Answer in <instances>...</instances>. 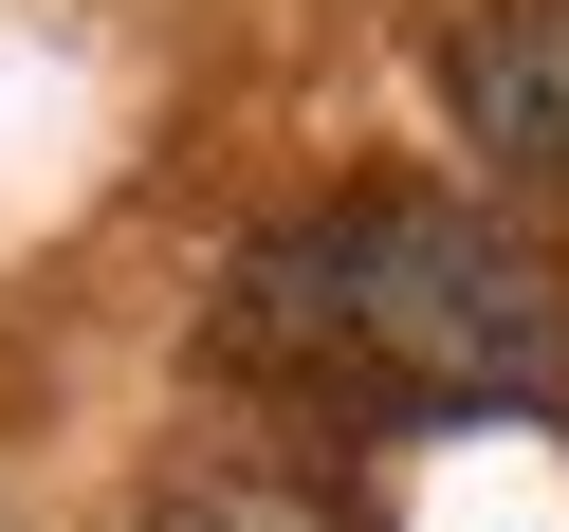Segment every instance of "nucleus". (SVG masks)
<instances>
[{"mask_svg": "<svg viewBox=\"0 0 569 532\" xmlns=\"http://www.w3.org/2000/svg\"><path fill=\"white\" fill-rule=\"evenodd\" d=\"M221 368L331 385V404H422V422H515L569 385V275L441 184H368V202L276 221L221 275Z\"/></svg>", "mask_w": 569, "mask_h": 532, "instance_id": "obj_1", "label": "nucleus"}, {"mask_svg": "<svg viewBox=\"0 0 569 532\" xmlns=\"http://www.w3.org/2000/svg\"><path fill=\"white\" fill-rule=\"evenodd\" d=\"M441 111L478 129L496 184L569 202V0H478V19L441 38Z\"/></svg>", "mask_w": 569, "mask_h": 532, "instance_id": "obj_2", "label": "nucleus"}, {"mask_svg": "<svg viewBox=\"0 0 569 532\" xmlns=\"http://www.w3.org/2000/svg\"><path fill=\"white\" fill-rule=\"evenodd\" d=\"M129 532H349V514L295 478V459H184V478H148Z\"/></svg>", "mask_w": 569, "mask_h": 532, "instance_id": "obj_3", "label": "nucleus"}]
</instances>
